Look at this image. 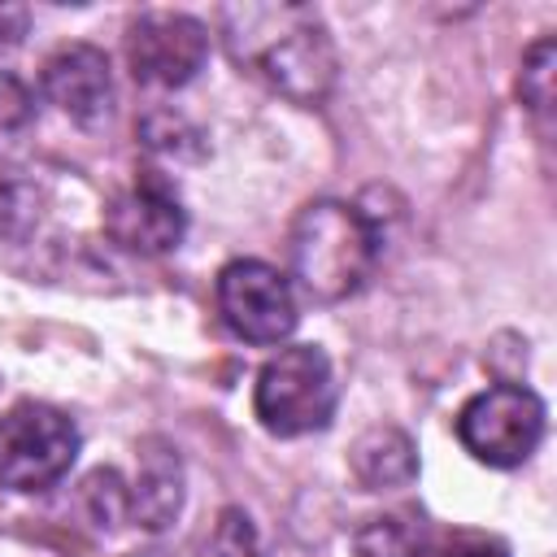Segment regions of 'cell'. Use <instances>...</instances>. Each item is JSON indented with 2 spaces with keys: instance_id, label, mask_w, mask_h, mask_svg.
Here are the masks:
<instances>
[{
  "instance_id": "1",
  "label": "cell",
  "mask_w": 557,
  "mask_h": 557,
  "mask_svg": "<svg viewBox=\"0 0 557 557\" xmlns=\"http://www.w3.org/2000/svg\"><path fill=\"white\" fill-rule=\"evenodd\" d=\"M231 57L296 104H318L335 83V48L322 17L305 4L222 9Z\"/></svg>"
},
{
  "instance_id": "2",
  "label": "cell",
  "mask_w": 557,
  "mask_h": 557,
  "mask_svg": "<svg viewBox=\"0 0 557 557\" xmlns=\"http://www.w3.org/2000/svg\"><path fill=\"white\" fill-rule=\"evenodd\" d=\"M287 257H292V278L305 287V296L335 305L370 278L379 257V235L361 209L344 200H313L292 222Z\"/></svg>"
},
{
  "instance_id": "3",
  "label": "cell",
  "mask_w": 557,
  "mask_h": 557,
  "mask_svg": "<svg viewBox=\"0 0 557 557\" xmlns=\"http://www.w3.org/2000/svg\"><path fill=\"white\" fill-rule=\"evenodd\" d=\"M252 405L270 435L322 431L335 413V374H331L326 352L313 344L278 348L257 374Z\"/></svg>"
},
{
  "instance_id": "4",
  "label": "cell",
  "mask_w": 557,
  "mask_h": 557,
  "mask_svg": "<svg viewBox=\"0 0 557 557\" xmlns=\"http://www.w3.org/2000/svg\"><path fill=\"white\" fill-rule=\"evenodd\" d=\"M78 457L74 422L39 400H22L0 418V487L44 492Z\"/></svg>"
},
{
  "instance_id": "5",
  "label": "cell",
  "mask_w": 557,
  "mask_h": 557,
  "mask_svg": "<svg viewBox=\"0 0 557 557\" xmlns=\"http://www.w3.org/2000/svg\"><path fill=\"white\" fill-rule=\"evenodd\" d=\"M457 440L483 466H496V470L522 466L544 440V400L531 387L496 383L461 405Z\"/></svg>"
},
{
  "instance_id": "6",
  "label": "cell",
  "mask_w": 557,
  "mask_h": 557,
  "mask_svg": "<svg viewBox=\"0 0 557 557\" xmlns=\"http://www.w3.org/2000/svg\"><path fill=\"white\" fill-rule=\"evenodd\" d=\"M218 313L248 344H283L296 331L292 283L265 261H231L218 274Z\"/></svg>"
},
{
  "instance_id": "7",
  "label": "cell",
  "mask_w": 557,
  "mask_h": 557,
  "mask_svg": "<svg viewBox=\"0 0 557 557\" xmlns=\"http://www.w3.org/2000/svg\"><path fill=\"white\" fill-rule=\"evenodd\" d=\"M205 57H209V30L187 13L152 9L126 26V61L135 83L144 87H183L196 78Z\"/></svg>"
},
{
  "instance_id": "8",
  "label": "cell",
  "mask_w": 557,
  "mask_h": 557,
  "mask_svg": "<svg viewBox=\"0 0 557 557\" xmlns=\"http://www.w3.org/2000/svg\"><path fill=\"white\" fill-rule=\"evenodd\" d=\"M104 231L117 248L157 257V252L178 248V239L187 231V218H183V209H178V200L165 183L139 178L135 187L113 196V205L104 209Z\"/></svg>"
},
{
  "instance_id": "9",
  "label": "cell",
  "mask_w": 557,
  "mask_h": 557,
  "mask_svg": "<svg viewBox=\"0 0 557 557\" xmlns=\"http://www.w3.org/2000/svg\"><path fill=\"white\" fill-rule=\"evenodd\" d=\"M44 96L78 126H96L113 104V74L100 48L65 44L44 61Z\"/></svg>"
},
{
  "instance_id": "10",
  "label": "cell",
  "mask_w": 557,
  "mask_h": 557,
  "mask_svg": "<svg viewBox=\"0 0 557 557\" xmlns=\"http://www.w3.org/2000/svg\"><path fill=\"white\" fill-rule=\"evenodd\" d=\"M183 509V461L165 440H144L139 444V479L131 492V513L139 527L161 531L178 518Z\"/></svg>"
},
{
  "instance_id": "11",
  "label": "cell",
  "mask_w": 557,
  "mask_h": 557,
  "mask_svg": "<svg viewBox=\"0 0 557 557\" xmlns=\"http://www.w3.org/2000/svg\"><path fill=\"white\" fill-rule=\"evenodd\" d=\"M348 470L366 492H392L413 483L418 474V453L413 440L400 426H370L357 435V444L348 448Z\"/></svg>"
},
{
  "instance_id": "12",
  "label": "cell",
  "mask_w": 557,
  "mask_h": 557,
  "mask_svg": "<svg viewBox=\"0 0 557 557\" xmlns=\"http://www.w3.org/2000/svg\"><path fill=\"white\" fill-rule=\"evenodd\" d=\"M200 557H261L257 548V531H252V518L244 509H222L213 531L205 535L200 544Z\"/></svg>"
},
{
  "instance_id": "13",
  "label": "cell",
  "mask_w": 557,
  "mask_h": 557,
  "mask_svg": "<svg viewBox=\"0 0 557 557\" xmlns=\"http://www.w3.org/2000/svg\"><path fill=\"white\" fill-rule=\"evenodd\" d=\"M553 61H557V48L553 39H540L527 48L522 57V74H518V96L531 113H548L553 104Z\"/></svg>"
},
{
  "instance_id": "14",
  "label": "cell",
  "mask_w": 557,
  "mask_h": 557,
  "mask_svg": "<svg viewBox=\"0 0 557 557\" xmlns=\"http://www.w3.org/2000/svg\"><path fill=\"white\" fill-rule=\"evenodd\" d=\"M409 557H509V548L487 531H440L418 540Z\"/></svg>"
},
{
  "instance_id": "15",
  "label": "cell",
  "mask_w": 557,
  "mask_h": 557,
  "mask_svg": "<svg viewBox=\"0 0 557 557\" xmlns=\"http://www.w3.org/2000/svg\"><path fill=\"white\" fill-rule=\"evenodd\" d=\"M30 117H35L30 87H26L17 74L0 70V148H4L9 139H17V135L30 126Z\"/></svg>"
},
{
  "instance_id": "16",
  "label": "cell",
  "mask_w": 557,
  "mask_h": 557,
  "mask_svg": "<svg viewBox=\"0 0 557 557\" xmlns=\"http://www.w3.org/2000/svg\"><path fill=\"white\" fill-rule=\"evenodd\" d=\"M83 496H87L91 518H96L100 527H117V518L131 513V496L122 492L117 470H96V474L83 483Z\"/></svg>"
},
{
  "instance_id": "17",
  "label": "cell",
  "mask_w": 557,
  "mask_h": 557,
  "mask_svg": "<svg viewBox=\"0 0 557 557\" xmlns=\"http://www.w3.org/2000/svg\"><path fill=\"white\" fill-rule=\"evenodd\" d=\"M139 135L157 148V152H200V135L178 117V113H148L144 117V126H139Z\"/></svg>"
},
{
  "instance_id": "18",
  "label": "cell",
  "mask_w": 557,
  "mask_h": 557,
  "mask_svg": "<svg viewBox=\"0 0 557 557\" xmlns=\"http://www.w3.org/2000/svg\"><path fill=\"white\" fill-rule=\"evenodd\" d=\"M357 553L361 557H409L413 544L400 531V518H374L361 535H357Z\"/></svg>"
},
{
  "instance_id": "19",
  "label": "cell",
  "mask_w": 557,
  "mask_h": 557,
  "mask_svg": "<svg viewBox=\"0 0 557 557\" xmlns=\"http://www.w3.org/2000/svg\"><path fill=\"white\" fill-rule=\"evenodd\" d=\"M22 35H26V9L0 0V52L13 48V44H22Z\"/></svg>"
}]
</instances>
